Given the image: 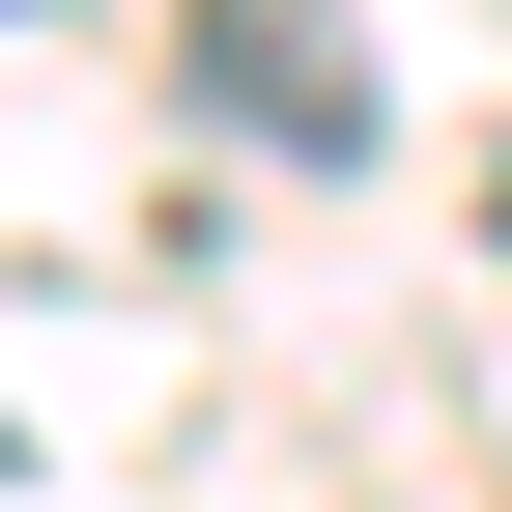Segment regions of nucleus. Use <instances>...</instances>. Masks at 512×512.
<instances>
[{
	"mask_svg": "<svg viewBox=\"0 0 512 512\" xmlns=\"http://www.w3.org/2000/svg\"><path fill=\"white\" fill-rule=\"evenodd\" d=\"M171 57H200V114H228V143H285V171H342L370 114H399V86H370V29H342V0H200Z\"/></svg>",
	"mask_w": 512,
	"mask_h": 512,
	"instance_id": "nucleus-1",
	"label": "nucleus"
}]
</instances>
